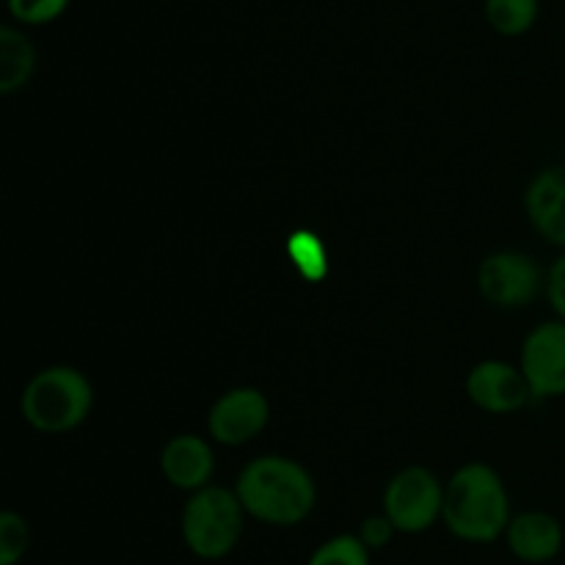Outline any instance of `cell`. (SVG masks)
I'll return each mask as SVG.
<instances>
[{
    "label": "cell",
    "mask_w": 565,
    "mask_h": 565,
    "mask_svg": "<svg viewBox=\"0 0 565 565\" xmlns=\"http://www.w3.org/2000/svg\"><path fill=\"white\" fill-rule=\"evenodd\" d=\"M235 494L246 516L270 527H296L318 502V489L307 469L281 456L254 458L237 475Z\"/></svg>",
    "instance_id": "6da1fadb"
},
{
    "label": "cell",
    "mask_w": 565,
    "mask_h": 565,
    "mask_svg": "<svg viewBox=\"0 0 565 565\" xmlns=\"http://www.w3.org/2000/svg\"><path fill=\"white\" fill-rule=\"evenodd\" d=\"M511 500L500 475L489 463H467L445 486L441 522L467 544H494L511 524Z\"/></svg>",
    "instance_id": "7a4b0ae2"
},
{
    "label": "cell",
    "mask_w": 565,
    "mask_h": 565,
    "mask_svg": "<svg viewBox=\"0 0 565 565\" xmlns=\"http://www.w3.org/2000/svg\"><path fill=\"white\" fill-rule=\"evenodd\" d=\"M94 390L75 367H47L28 381L22 392V417L39 434H66L86 423Z\"/></svg>",
    "instance_id": "3957f363"
},
{
    "label": "cell",
    "mask_w": 565,
    "mask_h": 565,
    "mask_svg": "<svg viewBox=\"0 0 565 565\" xmlns=\"http://www.w3.org/2000/svg\"><path fill=\"white\" fill-rule=\"evenodd\" d=\"M243 530H246V511L235 491L207 486L185 502L182 541L199 561H224L237 550Z\"/></svg>",
    "instance_id": "277c9868"
},
{
    "label": "cell",
    "mask_w": 565,
    "mask_h": 565,
    "mask_svg": "<svg viewBox=\"0 0 565 565\" xmlns=\"http://www.w3.org/2000/svg\"><path fill=\"white\" fill-rule=\"evenodd\" d=\"M445 511V489L425 467H406L384 491V516L397 533L419 535L434 527Z\"/></svg>",
    "instance_id": "5b68a950"
},
{
    "label": "cell",
    "mask_w": 565,
    "mask_h": 565,
    "mask_svg": "<svg viewBox=\"0 0 565 565\" xmlns=\"http://www.w3.org/2000/svg\"><path fill=\"white\" fill-rule=\"evenodd\" d=\"M478 290L494 307L522 309L546 290V281L533 257L522 252H500L480 263Z\"/></svg>",
    "instance_id": "8992f818"
},
{
    "label": "cell",
    "mask_w": 565,
    "mask_h": 565,
    "mask_svg": "<svg viewBox=\"0 0 565 565\" xmlns=\"http://www.w3.org/2000/svg\"><path fill=\"white\" fill-rule=\"evenodd\" d=\"M533 401L565 397V320L535 326L522 345V367Z\"/></svg>",
    "instance_id": "52a82bcc"
},
{
    "label": "cell",
    "mask_w": 565,
    "mask_h": 565,
    "mask_svg": "<svg viewBox=\"0 0 565 565\" xmlns=\"http://www.w3.org/2000/svg\"><path fill=\"white\" fill-rule=\"evenodd\" d=\"M270 419L268 397L252 386H237L213 403L207 417L210 436L224 447H241L257 439Z\"/></svg>",
    "instance_id": "ba28073f"
},
{
    "label": "cell",
    "mask_w": 565,
    "mask_h": 565,
    "mask_svg": "<svg viewBox=\"0 0 565 565\" xmlns=\"http://www.w3.org/2000/svg\"><path fill=\"white\" fill-rule=\"evenodd\" d=\"M467 392L478 408L489 414H513L533 401L522 370L505 362H480L467 379Z\"/></svg>",
    "instance_id": "9c48e42d"
},
{
    "label": "cell",
    "mask_w": 565,
    "mask_h": 565,
    "mask_svg": "<svg viewBox=\"0 0 565 565\" xmlns=\"http://www.w3.org/2000/svg\"><path fill=\"white\" fill-rule=\"evenodd\" d=\"M524 210L533 230L565 252V166H552L535 174L524 193Z\"/></svg>",
    "instance_id": "30bf717a"
},
{
    "label": "cell",
    "mask_w": 565,
    "mask_h": 565,
    "mask_svg": "<svg viewBox=\"0 0 565 565\" xmlns=\"http://www.w3.org/2000/svg\"><path fill=\"white\" fill-rule=\"evenodd\" d=\"M508 550L513 557L530 565L552 563L563 552L565 530L561 519L546 511H524L508 524Z\"/></svg>",
    "instance_id": "8fae6325"
},
{
    "label": "cell",
    "mask_w": 565,
    "mask_h": 565,
    "mask_svg": "<svg viewBox=\"0 0 565 565\" xmlns=\"http://www.w3.org/2000/svg\"><path fill=\"white\" fill-rule=\"evenodd\" d=\"M160 469H163L166 480L180 491H202L207 489L210 478H213L215 458L213 450L204 439L193 434L174 436L169 445L160 452Z\"/></svg>",
    "instance_id": "7c38bea8"
},
{
    "label": "cell",
    "mask_w": 565,
    "mask_h": 565,
    "mask_svg": "<svg viewBox=\"0 0 565 565\" xmlns=\"http://www.w3.org/2000/svg\"><path fill=\"white\" fill-rule=\"evenodd\" d=\"M36 70V47L17 28H0V92L14 94L31 81Z\"/></svg>",
    "instance_id": "4fadbf2b"
},
{
    "label": "cell",
    "mask_w": 565,
    "mask_h": 565,
    "mask_svg": "<svg viewBox=\"0 0 565 565\" xmlns=\"http://www.w3.org/2000/svg\"><path fill=\"white\" fill-rule=\"evenodd\" d=\"M287 257L298 268V274L309 281V285H320L329 276V248L320 241L315 232L296 230L287 237Z\"/></svg>",
    "instance_id": "5bb4252c"
},
{
    "label": "cell",
    "mask_w": 565,
    "mask_h": 565,
    "mask_svg": "<svg viewBox=\"0 0 565 565\" xmlns=\"http://www.w3.org/2000/svg\"><path fill=\"white\" fill-rule=\"evenodd\" d=\"M539 0H486V20L502 36H522L539 20Z\"/></svg>",
    "instance_id": "9a60e30c"
},
{
    "label": "cell",
    "mask_w": 565,
    "mask_h": 565,
    "mask_svg": "<svg viewBox=\"0 0 565 565\" xmlns=\"http://www.w3.org/2000/svg\"><path fill=\"white\" fill-rule=\"evenodd\" d=\"M307 565H370V550L362 544L359 535L342 533L323 541L312 552Z\"/></svg>",
    "instance_id": "2e32d148"
},
{
    "label": "cell",
    "mask_w": 565,
    "mask_h": 565,
    "mask_svg": "<svg viewBox=\"0 0 565 565\" xmlns=\"http://www.w3.org/2000/svg\"><path fill=\"white\" fill-rule=\"evenodd\" d=\"M31 544L28 522L14 511L0 513V565H17Z\"/></svg>",
    "instance_id": "e0dca14e"
},
{
    "label": "cell",
    "mask_w": 565,
    "mask_h": 565,
    "mask_svg": "<svg viewBox=\"0 0 565 565\" xmlns=\"http://www.w3.org/2000/svg\"><path fill=\"white\" fill-rule=\"evenodd\" d=\"M70 9V0H9V11L22 25H44L58 20Z\"/></svg>",
    "instance_id": "ac0fdd59"
},
{
    "label": "cell",
    "mask_w": 565,
    "mask_h": 565,
    "mask_svg": "<svg viewBox=\"0 0 565 565\" xmlns=\"http://www.w3.org/2000/svg\"><path fill=\"white\" fill-rule=\"evenodd\" d=\"M356 535L362 539V544L367 546L370 552H379V550H384V546L392 544V539L397 535V530L386 516H370V519H364L362 530H359Z\"/></svg>",
    "instance_id": "d6986e66"
},
{
    "label": "cell",
    "mask_w": 565,
    "mask_h": 565,
    "mask_svg": "<svg viewBox=\"0 0 565 565\" xmlns=\"http://www.w3.org/2000/svg\"><path fill=\"white\" fill-rule=\"evenodd\" d=\"M546 298H550L557 320H565V252L552 263L550 274H546Z\"/></svg>",
    "instance_id": "ffe728a7"
}]
</instances>
